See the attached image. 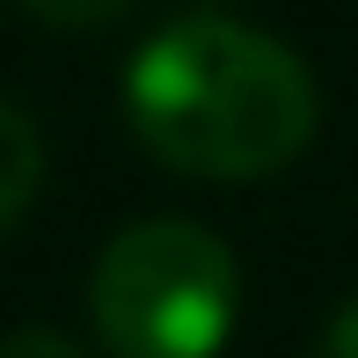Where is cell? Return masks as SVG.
Instances as JSON below:
<instances>
[{"label":"cell","mask_w":358,"mask_h":358,"mask_svg":"<svg viewBox=\"0 0 358 358\" xmlns=\"http://www.w3.org/2000/svg\"><path fill=\"white\" fill-rule=\"evenodd\" d=\"M124 117L176 176L249 183L278 176L315 139V73L249 22L190 15L124 66Z\"/></svg>","instance_id":"obj_1"},{"label":"cell","mask_w":358,"mask_h":358,"mask_svg":"<svg viewBox=\"0 0 358 358\" xmlns=\"http://www.w3.org/2000/svg\"><path fill=\"white\" fill-rule=\"evenodd\" d=\"M241 271L198 220H139L95 256L88 322L110 358H220L234 336Z\"/></svg>","instance_id":"obj_2"},{"label":"cell","mask_w":358,"mask_h":358,"mask_svg":"<svg viewBox=\"0 0 358 358\" xmlns=\"http://www.w3.org/2000/svg\"><path fill=\"white\" fill-rule=\"evenodd\" d=\"M37 183H44V139L15 103H0V234L29 213Z\"/></svg>","instance_id":"obj_3"},{"label":"cell","mask_w":358,"mask_h":358,"mask_svg":"<svg viewBox=\"0 0 358 358\" xmlns=\"http://www.w3.org/2000/svg\"><path fill=\"white\" fill-rule=\"evenodd\" d=\"M37 22H52V29H103V22H117L132 0H22Z\"/></svg>","instance_id":"obj_4"},{"label":"cell","mask_w":358,"mask_h":358,"mask_svg":"<svg viewBox=\"0 0 358 358\" xmlns=\"http://www.w3.org/2000/svg\"><path fill=\"white\" fill-rule=\"evenodd\" d=\"M0 358H88V351L59 329H15V336H0Z\"/></svg>","instance_id":"obj_5"},{"label":"cell","mask_w":358,"mask_h":358,"mask_svg":"<svg viewBox=\"0 0 358 358\" xmlns=\"http://www.w3.org/2000/svg\"><path fill=\"white\" fill-rule=\"evenodd\" d=\"M315 358H358V300H344L315 336Z\"/></svg>","instance_id":"obj_6"}]
</instances>
